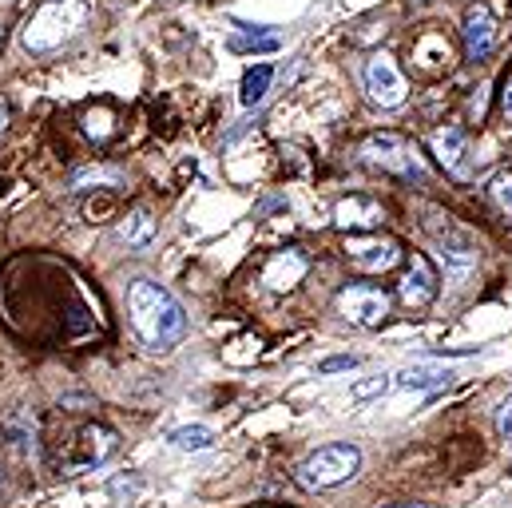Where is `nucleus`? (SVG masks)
I'll list each match as a JSON object with an SVG mask.
<instances>
[{"instance_id":"nucleus-1","label":"nucleus","mask_w":512,"mask_h":508,"mask_svg":"<svg viewBox=\"0 0 512 508\" xmlns=\"http://www.w3.org/2000/svg\"><path fill=\"white\" fill-rule=\"evenodd\" d=\"M128 318H131V330L139 334V342L147 350H175L183 342V334H187L183 306L155 278H131Z\"/></svg>"},{"instance_id":"nucleus-2","label":"nucleus","mask_w":512,"mask_h":508,"mask_svg":"<svg viewBox=\"0 0 512 508\" xmlns=\"http://www.w3.org/2000/svg\"><path fill=\"white\" fill-rule=\"evenodd\" d=\"M88 16H92V4L88 0H40L36 12L28 16L24 32H20V44L32 56L60 52L64 44H72L84 32Z\"/></svg>"},{"instance_id":"nucleus-3","label":"nucleus","mask_w":512,"mask_h":508,"mask_svg":"<svg viewBox=\"0 0 512 508\" xmlns=\"http://www.w3.org/2000/svg\"><path fill=\"white\" fill-rule=\"evenodd\" d=\"M362 469V449L350 445V441H330L314 453H306L294 469V485L306 489V493H326V489H338L346 481H354Z\"/></svg>"},{"instance_id":"nucleus-4","label":"nucleus","mask_w":512,"mask_h":508,"mask_svg":"<svg viewBox=\"0 0 512 508\" xmlns=\"http://www.w3.org/2000/svg\"><path fill=\"white\" fill-rule=\"evenodd\" d=\"M362 163L366 167H378L385 175H397V179H425V159L417 155V147L397 135V131H374L366 143H362Z\"/></svg>"},{"instance_id":"nucleus-5","label":"nucleus","mask_w":512,"mask_h":508,"mask_svg":"<svg viewBox=\"0 0 512 508\" xmlns=\"http://www.w3.org/2000/svg\"><path fill=\"white\" fill-rule=\"evenodd\" d=\"M429 215H433V219H425V231L433 235L445 270L457 274V278L469 274V270L477 266V243H473V235H469L453 215H441V211H429Z\"/></svg>"},{"instance_id":"nucleus-6","label":"nucleus","mask_w":512,"mask_h":508,"mask_svg":"<svg viewBox=\"0 0 512 508\" xmlns=\"http://www.w3.org/2000/svg\"><path fill=\"white\" fill-rule=\"evenodd\" d=\"M389 310H393V298H389V290H382L378 282H350V286L338 290V314L350 326L378 330V326H385Z\"/></svg>"},{"instance_id":"nucleus-7","label":"nucleus","mask_w":512,"mask_h":508,"mask_svg":"<svg viewBox=\"0 0 512 508\" xmlns=\"http://www.w3.org/2000/svg\"><path fill=\"white\" fill-rule=\"evenodd\" d=\"M362 84L370 92V100L378 108H401L409 100V80L401 72V64L389 52H370L362 64Z\"/></svg>"},{"instance_id":"nucleus-8","label":"nucleus","mask_w":512,"mask_h":508,"mask_svg":"<svg viewBox=\"0 0 512 508\" xmlns=\"http://www.w3.org/2000/svg\"><path fill=\"white\" fill-rule=\"evenodd\" d=\"M401 258H405L401 243L389 239V235H378V231H362V235H350V239H346V262H350L358 274H385V270H393Z\"/></svg>"},{"instance_id":"nucleus-9","label":"nucleus","mask_w":512,"mask_h":508,"mask_svg":"<svg viewBox=\"0 0 512 508\" xmlns=\"http://www.w3.org/2000/svg\"><path fill=\"white\" fill-rule=\"evenodd\" d=\"M429 151L433 159L445 167V175L453 179H473V139L469 131L457 124H445L441 131L429 135Z\"/></svg>"},{"instance_id":"nucleus-10","label":"nucleus","mask_w":512,"mask_h":508,"mask_svg":"<svg viewBox=\"0 0 512 508\" xmlns=\"http://www.w3.org/2000/svg\"><path fill=\"white\" fill-rule=\"evenodd\" d=\"M437 294H441V278H437L433 262L425 254H409L405 258V274L397 282V302L405 310H425V306H433Z\"/></svg>"},{"instance_id":"nucleus-11","label":"nucleus","mask_w":512,"mask_h":508,"mask_svg":"<svg viewBox=\"0 0 512 508\" xmlns=\"http://www.w3.org/2000/svg\"><path fill=\"white\" fill-rule=\"evenodd\" d=\"M461 36H465V60L485 64L497 48V20L489 12V4H469L465 20H461Z\"/></svg>"},{"instance_id":"nucleus-12","label":"nucleus","mask_w":512,"mask_h":508,"mask_svg":"<svg viewBox=\"0 0 512 508\" xmlns=\"http://www.w3.org/2000/svg\"><path fill=\"white\" fill-rule=\"evenodd\" d=\"M334 223H338L342 231H354V235L378 231L385 223V207L378 199H370V195H346V199H338V207H334Z\"/></svg>"},{"instance_id":"nucleus-13","label":"nucleus","mask_w":512,"mask_h":508,"mask_svg":"<svg viewBox=\"0 0 512 508\" xmlns=\"http://www.w3.org/2000/svg\"><path fill=\"white\" fill-rule=\"evenodd\" d=\"M80 465L92 469V465H104L108 457L120 453V433L112 425H84L80 429Z\"/></svg>"},{"instance_id":"nucleus-14","label":"nucleus","mask_w":512,"mask_h":508,"mask_svg":"<svg viewBox=\"0 0 512 508\" xmlns=\"http://www.w3.org/2000/svg\"><path fill=\"white\" fill-rule=\"evenodd\" d=\"M155 235H159V223H155V215L147 211V207H135L124 215V223H120V239L135 247V251H143V247H151L155 243Z\"/></svg>"},{"instance_id":"nucleus-15","label":"nucleus","mask_w":512,"mask_h":508,"mask_svg":"<svg viewBox=\"0 0 512 508\" xmlns=\"http://www.w3.org/2000/svg\"><path fill=\"white\" fill-rule=\"evenodd\" d=\"M112 187H124V171L112 167V163H96V167H84L72 175V191H112Z\"/></svg>"},{"instance_id":"nucleus-16","label":"nucleus","mask_w":512,"mask_h":508,"mask_svg":"<svg viewBox=\"0 0 512 508\" xmlns=\"http://www.w3.org/2000/svg\"><path fill=\"white\" fill-rule=\"evenodd\" d=\"M449 370L441 366H405L401 374H393V385L397 389H437V385H449Z\"/></svg>"},{"instance_id":"nucleus-17","label":"nucleus","mask_w":512,"mask_h":508,"mask_svg":"<svg viewBox=\"0 0 512 508\" xmlns=\"http://www.w3.org/2000/svg\"><path fill=\"white\" fill-rule=\"evenodd\" d=\"M270 76H274V68H270V64H255V68H247V76H243V104H247V108L262 104V96H266V88H270Z\"/></svg>"},{"instance_id":"nucleus-18","label":"nucleus","mask_w":512,"mask_h":508,"mask_svg":"<svg viewBox=\"0 0 512 508\" xmlns=\"http://www.w3.org/2000/svg\"><path fill=\"white\" fill-rule=\"evenodd\" d=\"M167 441H171L175 449H211V445H215V433H211L207 425H183V429H175Z\"/></svg>"},{"instance_id":"nucleus-19","label":"nucleus","mask_w":512,"mask_h":508,"mask_svg":"<svg viewBox=\"0 0 512 508\" xmlns=\"http://www.w3.org/2000/svg\"><path fill=\"white\" fill-rule=\"evenodd\" d=\"M274 48H278V36L266 28H247V36L231 40V52H274Z\"/></svg>"},{"instance_id":"nucleus-20","label":"nucleus","mask_w":512,"mask_h":508,"mask_svg":"<svg viewBox=\"0 0 512 508\" xmlns=\"http://www.w3.org/2000/svg\"><path fill=\"white\" fill-rule=\"evenodd\" d=\"M413 56L425 60V64H433V60H445V64H449V44H445L437 32H425V36L413 44Z\"/></svg>"},{"instance_id":"nucleus-21","label":"nucleus","mask_w":512,"mask_h":508,"mask_svg":"<svg viewBox=\"0 0 512 508\" xmlns=\"http://www.w3.org/2000/svg\"><path fill=\"white\" fill-rule=\"evenodd\" d=\"M489 195H493V203L512 215V171H497L493 179H489Z\"/></svg>"},{"instance_id":"nucleus-22","label":"nucleus","mask_w":512,"mask_h":508,"mask_svg":"<svg viewBox=\"0 0 512 508\" xmlns=\"http://www.w3.org/2000/svg\"><path fill=\"white\" fill-rule=\"evenodd\" d=\"M393 389V378L389 374H378V378H366V381H354V389H350V397L354 401H370V397H382Z\"/></svg>"},{"instance_id":"nucleus-23","label":"nucleus","mask_w":512,"mask_h":508,"mask_svg":"<svg viewBox=\"0 0 512 508\" xmlns=\"http://www.w3.org/2000/svg\"><path fill=\"white\" fill-rule=\"evenodd\" d=\"M362 358L358 354H338V358H326V362H318V374L326 378V374H342V370H354Z\"/></svg>"},{"instance_id":"nucleus-24","label":"nucleus","mask_w":512,"mask_h":508,"mask_svg":"<svg viewBox=\"0 0 512 508\" xmlns=\"http://www.w3.org/2000/svg\"><path fill=\"white\" fill-rule=\"evenodd\" d=\"M497 429H501V437L512 441V393L497 405Z\"/></svg>"},{"instance_id":"nucleus-25","label":"nucleus","mask_w":512,"mask_h":508,"mask_svg":"<svg viewBox=\"0 0 512 508\" xmlns=\"http://www.w3.org/2000/svg\"><path fill=\"white\" fill-rule=\"evenodd\" d=\"M505 116L512 120V76H509V84H505Z\"/></svg>"},{"instance_id":"nucleus-26","label":"nucleus","mask_w":512,"mask_h":508,"mask_svg":"<svg viewBox=\"0 0 512 508\" xmlns=\"http://www.w3.org/2000/svg\"><path fill=\"white\" fill-rule=\"evenodd\" d=\"M4 131H8V104L0 100V135H4Z\"/></svg>"},{"instance_id":"nucleus-27","label":"nucleus","mask_w":512,"mask_h":508,"mask_svg":"<svg viewBox=\"0 0 512 508\" xmlns=\"http://www.w3.org/2000/svg\"><path fill=\"white\" fill-rule=\"evenodd\" d=\"M385 508H429V505H421V501H397V505H385Z\"/></svg>"},{"instance_id":"nucleus-28","label":"nucleus","mask_w":512,"mask_h":508,"mask_svg":"<svg viewBox=\"0 0 512 508\" xmlns=\"http://www.w3.org/2000/svg\"><path fill=\"white\" fill-rule=\"evenodd\" d=\"M0 44H4V28H0Z\"/></svg>"}]
</instances>
